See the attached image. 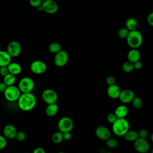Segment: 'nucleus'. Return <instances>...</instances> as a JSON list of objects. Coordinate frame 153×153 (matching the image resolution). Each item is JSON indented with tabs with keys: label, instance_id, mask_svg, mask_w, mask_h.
Segmentation results:
<instances>
[{
	"label": "nucleus",
	"instance_id": "obj_1",
	"mask_svg": "<svg viewBox=\"0 0 153 153\" xmlns=\"http://www.w3.org/2000/svg\"><path fill=\"white\" fill-rule=\"evenodd\" d=\"M17 104L22 111L29 112L36 106V98L32 93H22L17 100Z\"/></svg>",
	"mask_w": 153,
	"mask_h": 153
},
{
	"label": "nucleus",
	"instance_id": "obj_2",
	"mask_svg": "<svg viewBox=\"0 0 153 153\" xmlns=\"http://www.w3.org/2000/svg\"><path fill=\"white\" fill-rule=\"evenodd\" d=\"M130 130V124L126 118H118L112 124V130L117 136H124Z\"/></svg>",
	"mask_w": 153,
	"mask_h": 153
},
{
	"label": "nucleus",
	"instance_id": "obj_3",
	"mask_svg": "<svg viewBox=\"0 0 153 153\" xmlns=\"http://www.w3.org/2000/svg\"><path fill=\"white\" fill-rule=\"evenodd\" d=\"M126 42L131 49H137L143 42L142 33L137 29L130 31L126 38Z\"/></svg>",
	"mask_w": 153,
	"mask_h": 153
},
{
	"label": "nucleus",
	"instance_id": "obj_4",
	"mask_svg": "<svg viewBox=\"0 0 153 153\" xmlns=\"http://www.w3.org/2000/svg\"><path fill=\"white\" fill-rule=\"evenodd\" d=\"M34 81L29 76H25L19 81L18 88L22 93H32V91L34 88Z\"/></svg>",
	"mask_w": 153,
	"mask_h": 153
},
{
	"label": "nucleus",
	"instance_id": "obj_5",
	"mask_svg": "<svg viewBox=\"0 0 153 153\" xmlns=\"http://www.w3.org/2000/svg\"><path fill=\"white\" fill-rule=\"evenodd\" d=\"M22 93L20 91L18 87L14 85L8 86L4 93L5 99L9 102H16L17 101L20 97Z\"/></svg>",
	"mask_w": 153,
	"mask_h": 153
},
{
	"label": "nucleus",
	"instance_id": "obj_6",
	"mask_svg": "<svg viewBox=\"0 0 153 153\" xmlns=\"http://www.w3.org/2000/svg\"><path fill=\"white\" fill-rule=\"evenodd\" d=\"M57 127L59 131L63 133L71 132L74 127V122L71 118L68 117H63L59 120Z\"/></svg>",
	"mask_w": 153,
	"mask_h": 153
},
{
	"label": "nucleus",
	"instance_id": "obj_7",
	"mask_svg": "<svg viewBox=\"0 0 153 153\" xmlns=\"http://www.w3.org/2000/svg\"><path fill=\"white\" fill-rule=\"evenodd\" d=\"M42 99L43 101L48 105L56 103L58 96L56 91L51 88L44 90L42 93Z\"/></svg>",
	"mask_w": 153,
	"mask_h": 153
},
{
	"label": "nucleus",
	"instance_id": "obj_8",
	"mask_svg": "<svg viewBox=\"0 0 153 153\" xmlns=\"http://www.w3.org/2000/svg\"><path fill=\"white\" fill-rule=\"evenodd\" d=\"M47 68L46 63L41 60H35L30 65L31 72L36 75H41L45 73L47 71Z\"/></svg>",
	"mask_w": 153,
	"mask_h": 153
},
{
	"label": "nucleus",
	"instance_id": "obj_9",
	"mask_svg": "<svg viewBox=\"0 0 153 153\" xmlns=\"http://www.w3.org/2000/svg\"><path fill=\"white\" fill-rule=\"evenodd\" d=\"M69 60V54L67 51L62 50L55 54L54 57V63L58 67L65 66Z\"/></svg>",
	"mask_w": 153,
	"mask_h": 153
},
{
	"label": "nucleus",
	"instance_id": "obj_10",
	"mask_svg": "<svg viewBox=\"0 0 153 153\" xmlns=\"http://www.w3.org/2000/svg\"><path fill=\"white\" fill-rule=\"evenodd\" d=\"M7 51L11 57H17L22 52L21 44L17 41H12L8 43Z\"/></svg>",
	"mask_w": 153,
	"mask_h": 153
},
{
	"label": "nucleus",
	"instance_id": "obj_11",
	"mask_svg": "<svg viewBox=\"0 0 153 153\" xmlns=\"http://www.w3.org/2000/svg\"><path fill=\"white\" fill-rule=\"evenodd\" d=\"M134 148L139 153H147L150 149V145L146 139L138 138L134 142Z\"/></svg>",
	"mask_w": 153,
	"mask_h": 153
},
{
	"label": "nucleus",
	"instance_id": "obj_12",
	"mask_svg": "<svg viewBox=\"0 0 153 153\" xmlns=\"http://www.w3.org/2000/svg\"><path fill=\"white\" fill-rule=\"evenodd\" d=\"M42 10L48 14H54L58 10V5L57 3L53 0H45L42 2Z\"/></svg>",
	"mask_w": 153,
	"mask_h": 153
},
{
	"label": "nucleus",
	"instance_id": "obj_13",
	"mask_svg": "<svg viewBox=\"0 0 153 153\" xmlns=\"http://www.w3.org/2000/svg\"><path fill=\"white\" fill-rule=\"evenodd\" d=\"M96 136L100 140H107L111 137V131L106 127L99 126L95 130Z\"/></svg>",
	"mask_w": 153,
	"mask_h": 153
},
{
	"label": "nucleus",
	"instance_id": "obj_14",
	"mask_svg": "<svg viewBox=\"0 0 153 153\" xmlns=\"http://www.w3.org/2000/svg\"><path fill=\"white\" fill-rule=\"evenodd\" d=\"M134 97V93L131 90L124 89L121 90L118 99L121 102L126 104L131 102Z\"/></svg>",
	"mask_w": 153,
	"mask_h": 153
},
{
	"label": "nucleus",
	"instance_id": "obj_15",
	"mask_svg": "<svg viewBox=\"0 0 153 153\" xmlns=\"http://www.w3.org/2000/svg\"><path fill=\"white\" fill-rule=\"evenodd\" d=\"M17 130L16 127L11 124L5 125L3 128V134L6 139H12L16 138Z\"/></svg>",
	"mask_w": 153,
	"mask_h": 153
},
{
	"label": "nucleus",
	"instance_id": "obj_16",
	"mask_svg": "<svg viewBox=\"0 0 153 153\" xmlns=\"http://www.w3.org/2000/svg\"><path fill=\"white\" fill-rule=\"evenodd\" d=\"M121 91V90L120 88L116 84L108 86L106 90L108 96L112 99H116L119 98Z\"/></svg>",
	"mask_w": 153,
	"mask_h": 153
},
{
	"label": "nucleus",
	"instance_id": "obj_17",
	"mask_svg": "<svg viewBox=\"0 0 153 153\" xmlns=\"http://www.w3.org/2000/svg\"><path fill=\"white\" fill-rule=\"evenodd\" d=\"M127 58L128 62L134 63L140 60V53L137 49H130L127 53Z\"/></svg>",
	"mask_w": 153,
	"mask_h": 153
},
{
	"label": "nucleus",
	"instance_id": "obj_18",
	"mask_svg": "<svg viewBox=\"0 0 153 153\" xmlns=\"http://www.w3.org/2000/svg\"><path fill=\"white\" fill-rule=\"evenodd\" d=\"M11 62V57L7 51L0 50V68L7 66Z\"/></svg>",
	"mask_w": 153,
	"mask_h": 153
},
{
	"label": "nucleus",
	"instance_id": "obj_19",
	"mask_svg": "<svg viewBox=\"0 0 153 153\" xmlns=\"http://www.w3.org/2000/svg\"><path fill=\"white\" fill-rule=\"evenodd\" d=\"M128 113V108L124 105H120L118 106L114 111V114L117 118H126Z\"/></svg>",
	"mask_w": 153,
	"mask_h": 153
},
{
	"label": "nucleus",
	"instance_id": "obj_20",
	"mask_svg": "<svg viewBox=\"0 0 153 153\" xmlns=\"http://www.w3.org/2000/svg\"><path fill=\"white\" fill-rule=\"evenodd\" d=\"M9 73L13 74L15 76L20 74L22 72V66L17 63V62H11L8 66H7Z\"/></svg>",
	"mask_w": 153,
	"mask_h": 153
},
{
	"label": "nucleus",
	"instance_id": "obj_21",
	"mask_svg": "<svg viewBox=\"0 0 153 153\" xmlns=\"http://www.w3.org/2000/svg\"><path fill=\"white\" fill-rule=\"evenodd\" d=\"M138 26L137 21L133 17L128 18L125 22V27L127 28L130 32L134 30H137Z\"/></svg>",
	"mask_w": 153,
	"mask_h": 153
},
{
	"label": "nucleus",
	"instance_id": "obj_22",
	"mask_svg": "<svg viewBox=\"0 0 153 153\" xmlns=\"http://www.w3.org/2000/svg\"><path fill=\"white\" fill-rule=\"evenodd\" d=\"M59 110V106L56 103L48 105L45 108V114L49 117L55 116Z\"/></svg>",
	"mask_w": 153,
	"mask_h": 153
},
{
	"label": "nucleus",
	"instance_id": "obj_23",
	"mask_svg": "<svg viewBox=\"0 0 153 153\" xmlns=\"http://www.w3.org/2000/svg\"><path fill=\"white\" fill-rule=\"evenodd\" d=\"M124 139L130 142H134L138 138L137 131L133 130H129L124 136Z\"/></svg>",
	"mask_w": 153,
	"mask_h": 153
},
{
	"label": "nucleus",
	"instance_id": "obj_24",
	"mask_svg": "<svg viewBox=\"0 0 153 153\" xmlns=\"http://www.w3.org/2000/svg\"><path fill=\"white\" fill-rule=\"evenodd\" d=\"M16 81V77L15 75L8 74L6 76H5L3 78V82L8 87V86H12L14 85V83Z\"/></svg>",
	"mask_w": 153,
	"mask_h": 153
},
{
	"label": "nucleus",
	"instance_id": "obj_25",
	"mask_svg": "<svg viewBox=\"0 0 153 153\" xmlns=\"http://www.w3.org/2000/svg\"><path fill=\"white\" fill-rule=\"evenodd\" d=\"M48 48V51L50 53L55 54L62 50L61 45L59 43L56 42H51V44H50Z\"/></svg>",
	"mask_w": 153,
	"mask_h": 153
},
{
	"label": "nucleus",
	"instance_id": "obj_26",
	"mask_svg": "<svg viewBox=\"0 0 153 153\" xmlns=\"http://www.w3.org/2000/svg\"><path fill=\"white\" fill-rule=\"evenodd\" d=\"M63 140V133L59 131L53 133L51 136V140L55 144H59L61 143Z\"/></svg>",
	"mask_w": 153,
	"mask_h": 153
},
{
	"label": "nucleus",
	"instance_id": "obj_27",
	"mask_svg": "<svg viewBox=\"0 0 153 153\" xmlns=\"http://www.w3.org/2000/svg\"><path fill=\"white\" fill-rule=\"evenodd\" d=\"M122 70L125 73H130L133 71L134 68V65L133 63L128 62V60L123 63L121 66Z\"/></svg>",
	"mask_w": 153,
	"mask_h": 153
},
{
	"label": "nucleus",
	"instance_id": "obj_28",
	"mask_svg": "<svg viewBox=\"0 0 153 153\" xmlns=\"http://www.w3.org/2000/svg\"><path fill=\"white\" fill-rule=\"evenodd\" d=\"M132 106L135 108V109H140L142 107L143 105V101L142 99L139 97L135 96L133 99V100L131 102Z\"/></svg>",
	"mask_w": 153,
	"mask_h": 153
},
{
	"label": "nucleus",
	"instance_id": "obj_29",
	"mask_svg": "<svg viewBox=\"0 0 153 153\" xmlns=\"http://www.w3.org/2000/svg\"><path fill=\"white\" fill-rule=\"evenodd\" d=\"M105 142H106V145H107V146L110 148H112V149L116 148L118 145V142L117 140L116 139L112 138V137H110Z\"/></svg>",
	"mask_w": 153,
	"mask_h": 153
},
{
	"label": "nucleus",
	"instance_id": "obj_30",
	"mask_svg": "<svg viewBox=\"0 0 153 153\" xmlns=\"http://www.w3.org/2000/svg\"><path fill=\"white\" fill-rule=\"evenodd\" d=\"M130 31L126 27H122L118 31V36L121 39H126Z\"/></svg>",
	"mask_w": 153,
	"mask_h": 153
},
{
	"label": "nucleus",
	"instance_id": "obj_31",
	"mask_svg": "<svg viewBox=\"0 0 153 153\" xmlns=\"http://www.w3.org/2000/svg\"><path fill=\"white\" fill-rule=\"evenodd\" d=\"M137 133H138L139 138L143 139H146L149 135L148 131L145 128L140 129L139 131H137Z\"/></svg>",
	"mask_w": 153,
	"mask_h": 153
},
{
	"label": "nucleus",
	"instance_id": "obj_32",
	"mask_svg": "<svg viewBox=\"0 0 153 153\" xmlns=\"http://www.w3.org/2000/svg\"><path fill=\"white\" fill-rule=\"evenodd\" d=\"M16 139L19 142H23L26 139V134L23 131H17L16 136Z\"/></svg>",
	"mask_w": 153,
	"mask_h": 153
},
{
	"label": "nucleus",
	"instance_id": "obj_33",
	"mask_svg": "<svg viewBox=\"0 0 153 153\" xmlns=\"http://www.w3.org/2000/svg\"><path fill=\"white\" fill-rule=\"evenodd\" d=\"M29 4L34 8H39L42 4V1L41 0H30Z\"/></svg>",
	"mask_w": 153,
	"mask_h": 153
},
{
	"label": "nucleus",
	"instance_id": "obj_34",
	"mask_svg": "<svg viewBox=\"0 0 153 153\" xmlns=\"http://www.w3.org/2000/svg\"><path fill=\"white\" fill-rule=\"evenodd\" d=\"M117 117L114 113H110L107 115V121L111 124H114L117 120Z\"/></svg>",
	"mask_w": 153,
	"mask_h": 153
},
{
	"label": "nucleus",
	"instance_id": "obj_35",
	"mask_svg": "<svg viewBox=\"0 0 153 153\" xmlns=\"http://www.w3.org/2000/svg\"><path fill=\"white\" fill-rule=\"evenodd\" d=\"M7 139L4 135L0 134V149H2L7 146Z\"/></svg>",
	"mask_w": 153,
	"mask_h": 153
},
{
	"label": "nucleus",
	"instance_id": "obj_36",
	"mask_svg": "<svg viewBox=\"0 0 153 153\" xmlns=\"http://www.w3.org/2000/svg\"><path fill=\"white\" fill-rule=\"evenodd\" d=\"M106 83L108 86L115 84V78L113 76H108L106 78Z\"/></svg>",
	"mask_w": 153,
	"mask_h": 153
},
{
	"label": "nucleus",
	"instance_id": "obj_37",
	"mask_svg": "<svg viewBox=\"0 0 153 153\" xmlns=\"http://www.w3.org/2000/svg\"><path fill=\"white\" fill-rule=\"evenodd\" d=\"M8 74H9V71L7 66H4V67L0 68V75L4 77Z\"/></svg>",
	"mask_w": 153,
	"mask_h": 153
},
{
	"label": "nucleus",
	"instance_id": "obj_38",
	"mask_svg": "<svg viewBox=\"0 0 153 153\" xmlns=\"http://www.w3.org/2000/svg\"><path fill=\"white\" fill-rule=\"evenodd\" d=\"M147 22L148 23L153 27V11L150 13L148 16H147V19H146Z\"/></svg>",
	"mask_w": 153,
	"mask_h": 153
},
{
	"label": "nucleus",
	"instance_id": "obj_39",
	"mask_svg": "<svg viewBox=\"0 0 153 153\" xmlns=\"http://www.w3.org/2000/svg\"><path fill=\"white\" fill-rule=\"evenodd\" d=\"M7 87L8 86L3 81L0 82V93H4Z\"/></svg>",
	"mask_w": 153,
	"mask_h": 153
},
{
	"label": "nucleus",
	"instance_id": "obj_40",
	"mask_svg": "<svg viewBox=\"0 0 153 153\" xmlns=\"http://www.w3.org/2000/svg\"><path fill=\"white\" fill-rule=\"evenodd\" d=\"M63 139L65 140H70L71 139V137H72V134H71V132L63 133Z\"/></svg>",
	"mask_w": 153,
	"mask_h": 153
},
{
	"label": "nucleus",
	"instance_id": "obj_41",
	"mask_svg": "<svg viewBox=\"0 0 153 153\" xmlns=\"http://www.w3.org/2000/svg\"><path fill=\"white\" fill-rule=\"evenodd\" d=\"M133 65H134V68L137 70L141 69L142 67V63L140 60L135 62L134 63H133Z\"/></svg>",
	"mask_w": 153,
	"mask_h": 153
},
{
	"label": "nucleus",
	"instance_id": "obj_42",
	"mask_svg": "<svg viewBox=\"0 0 153 153\" xmlns=\"http://www.w3.org/2000/svg\"><path fill=\"white\" fill-rule=\"evenodd\" d=\"M32 153H45V151L42 148L38 147L33 150Z\"/></svg>",
	"mask_w": 153,
	"mask_h": 153
},
{
	"label": "nucleus",
	"instance_id": "obj_43",
	"mask_svg": "<svg viewBox=\"0 0 153 153\" xmlns=\"http://www.w3.org/2000/svg\"><path fill=\"white\" fill-rule=\"evenodd\" d=\"M150 139H151V141L152 142V143H153V133H152L150 136Z\"/></svg>",
	"mask_w": 153,
	"mask_h": 153
},
{
	"label": "nucleus",
	"instance_id": "obj_44",
	"mask_svg": "<svg viewBox=\"0 0 153 153\" xmlns=\"http://www.w3.org/2000/svg\"><path fill=\"white\" fill-rule=\"evenodd\" d=\"M57 153H65V152H63V151H60V152H57Z\"/></svg>",
	"mask_w": 153,
	"mask_h": 153
},
{
	"label": "nucleus",
	"instance_id": "obj_45",
	"mask_svg": "<svg viewBox=\"0 0 153 153\" xmlns=\"http://www.w3.org/2000/svg\"><path fill=\"white\" fill-rule=\"evenodd\" d=\"M151 153H153V148L151 149Z\"/></svg>",
	"mask_w": 153,
	"mask_h": 153
},
{
	"label": "nucleus",
	"instance_id": "obj_46",
	"mask_svg": "<svg viewBox=\"0 0 153 153\" xmlns=\"http://www.w3.org/2000/svg\"><path fill=\"white\" fill-rule=\"evenodd\" d=\"M105 153H113V152H105Z\"/></svg>",
	"mask_w": 153,
	"mask_h": 153
},
{
	"label": "nucleus",
	"instance_id": "obj_47",
	"mask_svg": "<svg viewBox=\"0 0 153 153\" xmlns=\"http://www.w3.org/2000/svg\"><path fill=\"white\" fill-rule=\"evenodd\" d=\"M23 153H29V152H23Z\"/></svg>",
	"mask_w": 153,
	"mask_h": 153
}]
</instances>
